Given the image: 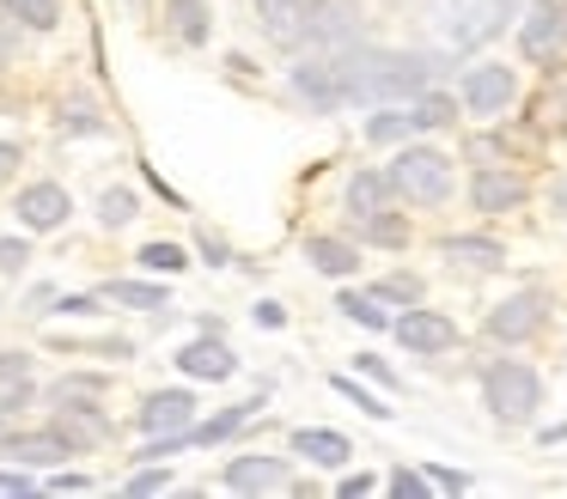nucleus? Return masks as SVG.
Returning <instances> with one entry per match:
<instances>
[{
  "instance_id": "obj_53",
  "label": "nucleus",
  "mask_w": 567,
  "mask_h": 499,
  "mask_svg": "<svg viewBox=\"0 0 567 499\" xmlns=\"http://www.w3.org/2000/svg\"><path fill=\"white\" fill-rule=\"evenodd\" d=\"M128 7H135V12H141V7H147V0H128Z\"/></svg>"
},
{
  "instance_id": "obj_26",
  "label": "nucleus",
  "mask_w": 567,
  "mask_h": 499,
  "mask_svg": "<svg viewBox=\"0 0 567 499\" xmlns=\"http://www.w3.org/2000/svg\"><path fill=\"white\" fill-rule=\"evenodd\" d=\"M445 262H457V268H501L506 250L494 238H445Z\"/></svg>"
},
{
  "instance_id": "obj_14",
  "label": "nucleus",
  "mask_w": 567,
  "mask_h": 499,
  "mask_svg": "<svg viewBox=\"0 0 567 499\" xmlns=\"http://www.w3.org/2000/svg\"><path fill=\"white\" fill-rule=\"evenodd\" d=\"M177 372H184V377H208V384H226V377L238 372V353L226 347L220 335H202V341H189V347H177Z\"/></svg>"
},
{
  "instance_id": "obj_37",
  "label": "nucleus",
  "mask_w": 567,
  "mask_h": 499,
  "mask_svg": "<svg viewBox=\"0 0 567 499\" xmlns=\"http://www.w3.org/2000/svg\"><path fill=\"white\" fill-rule=\"evenodd\" d=\"M372 292H384L391 304H421V280H409V274H396V280H379Z\"/></svg>"
},
{
  "instance_id": "obj_20",
  "label": "nucleus",
  "mask_w": 567,
  "mask_h": 499,
  "mask_svg": "<svg viewBox=\"0 0 567 499\" xmlns=\"http://www.w3.org/2000/svg\"><path fill=\"white\" fill-rule=\"evenodd\" d=\"M306 256H311V268H318V274H330V280H348V274L360 268V250H354V243H348V238H323V231L306 243Z\"/></svg>"
},
{
  "instance_id": "obj_31",
  "label": "nucleus",
  "mask_w": 567,
  "mask_h": 499,
  "mask_svg": "<svg viewBox=\"0 0 567 499\" xmlns=\"http://www.w3.org/2000/svg\"><path fill=\"white\" fill-rule=\"evenodd\" d=\"M141 214V201H135V189H104L99 195V219H104V226H128V219H135Z\"/></svg>"
},
{
  "instance_id": "obj_19",
  "label": "nucleus",
  "mask_w": 567,
  "mask_h": 499,
  "mask_svg": "<svg viewBox=\"0 0 567 499\" xmlns=\"http://www.w3.org/2000/svg\"><path fill=\"white\" fill-rule=\"evenodd\" d=\"M214 12H208V0H165V24H172V37L184 49H202L208 43V31H214Z\"/></svg>"
},
{
  "instance_id": "obj_48",
  "label": "nucleus",
  "mask_w": 567,
  "mask_h": 499,
  "mask_svg": "<svg viewBox=\"0 0 567 499\" xmlns=\"http://www.w3.org/2000/svg\"><path fill=\"white\" fill-rule=\"evenodd\" d=\"M257 323H262V329H281V323H287V311H281L275 299H262V304H257Z\"/></svg>"
},
{
  "instance_id": "obj_41",
  "label": "nucleus",
  "mask_w": 567,
  "mask_h": 499,
  "mask_svg": "<svg viewBox=\"0 0 567 499\" xmlns=\"http://www.w3.org/2000/svg\"><path fill=\"white\" fill-rule=\"evenodd\" d=\"M55 316H99V299L92 292H68V299H55Z\"/></svg>"
},
{
  "instance_id": "obj_23",
  "label": "nucleus",
  "mask_w": 567,
  "mask_h": 499,
  "mask_svg": "<svg viewBox=\"0 0 567 499\" xmlns=\"http://www.w3.org/2000/svg\"><path fill=\"white\" fill-rule=\"evenodd\" d=\"M257 408L262 402H238V408H226V414H214V420H202L196 433H189V445H220V438H233V433H245L250 420H257Z\"/></svg>"
},
{
  "instance_id": "obj_6",
  "label": "nucleus",
  "mask_w": 567,
  "mask_h": 499,
  "mask_svg": "<svg viewBox=\"0 0 567 499\" xmlns=\"http://www.w3.org/2000/svg\"><path fill=\"white\" fill-rule=\"evenodd\" d=\"M513 97H518V73L506 67V61H476V67H464V80H457V104H464L470 116H501Z\"/></svg>"
},
{
  "instance_id": "obj_8",
  "label": "nucleus",
  "mask_w": 567,
  "mask_h": 499,
  "mask_svg": "<svg viewBox=\"0 0 567 499\" xmlns=\"http://www.w3.org/2000/svg\"><path fill=\"white\" fill-rule=\"evenodd\" d=\"M311 7L318 0H257V24L275 49H306L311 43Z\"/></svg>"
},
{
  "instance_id": "obj_21",
  "label": "nucleus",
  "mask_w": 567,
  "mask_h": 499,
  "mask_svg": "<svg viewBox=\"0 0 567 499\" xmlns=\"http://www.w3.org/2000/svg\"><path fill=\"white\" fill-rule=\"evenodd\" d=\"M391 189L396 183L384 170H354L348 177V214H379V207H391Z\"/></svg>"
},
{
  "instance_id": "obj_44",
  "label": "nucleus",
  "mask_w": 567,
  "mask_h": 499,
  "mask_svg": "<svg viewBox=\"0 0 567 499\" xmlns=\"http://www.w3.org/2000/svg\"><path fill=\"white\" fill-rule=\"evenodd\" d=\"M13 43H19V19H13V12H7V19H0V67L13 61Z\"/></svg>"
},
{
  "instance_id": "obj_39",
  "label": "nucleus",
  "mask_w": 567,
  "mask_h": 499,
  "mask_svg": "<svg viewBox=\"0 0 567 499\" xmlns=\"http://www.w3.org/2000/svg\"><path fill=\"white\" fill-rule=\"evenodd\" d=\"M31 262V243L25 238H0V274H19Z\"/></svg>"
},
{
  "instance_id": "obj_27",
  "label": "nucleus",
  "mask_w": 567,
  "mask_h": 499,
  "mask_svg": "<svg viewBox=\"0 0 567 499\" xmlns=\"http://www.w3.org/2000/svg\"><path fill=\"white\" fill-rule=\"evenodd\" d=\"M360 134H367L372 146H391V141H403V134H415V116H409V110H384V104H379Z\"/></svg>"
},
{
  "instance_id": "obj_13",
  "label": "nucleus",
  "mask_w": 567,
  "mask_h": 499,
  "mask_svg": "<svg viewBox=\"0 0 567 499\" xmlns=\"http://www.w3.org/2000/svg\"><path fill=\"white\" fill-rule=\"evenodd\" d=\"M50 426H55V433H62L74 450H92V445H104V438H111V420L99 414V396H74V402H62Z\"/></svg>"
},
{
  "instance_id": "obj_2",
  "label": "nucleus",
  "mask_w": 567,
  "mask_h": 499,
  "mask_svg": "<svg viewBox=\"0 0 567 499\" xmlns=\"http://www.w3.org/2000/svg\"><path fill=\"white\" fill-rule=\"evenodd\" d=\"M513 0H421V31L440 55H470L506 31Z\"/></svg>"
},
{
  "instance_id": "obj_24",
  "label": "nucleus",
  "mask_w": 567,
  "mask_h": 499,
  "mask_svg": "<svg viewBox=\"0 0 567 499\" xmlns=\"http://www.w3.org/2000/svg\"><path fill=\"white\" fill-rule=\"evenodd\" d=\"M530 128H567V80L561 73H549V85L530 97Z\"/></svg>"
},
{
  "instance_id": "obj_11",
  "label": "nucleus",
  "mask_w": 567,
  "mask_h": 499,
  "mask_svg": "<svg viewBox=\"0 0 567 499\" xmlns=\"http://www.w3.org/2000/svg\"><path fill=\"white\" fill-rule=\"evenodd\" d=\"M141 433L165 438V433H196V396L189 389H153L141 402Z\"/></svg>"
},
{
  "instance_id": "obj_45",
  "label": "nucleus",
  "mask_w": 567,
  "mask_h": 499,
  "mask_svg": "<svg viewBox=\"0 0 567 499\" xmlns=\"http://www.w3.org/2000/svg\"><path fill=\"white\" fill-rule=\"evenodd\" d=\"M196 243H202V256H208V262H214V268H226V262H233V250H226V243H220V238H214V231H202V238H196Z\"/></svg>"
},
{
  "instance_id": "obj_25",
  "label": "nucleus",
  "mask_w": 567,
  "mask_h": 499,
  "mask_svg": "<svg viewBox=\"0 0 567 499\" xmlns=\"http://www.w3.org/2000/svg\"><path fill=\"white\" fill-rule=\"evenodd\" d=\"M354 231L367 243H379V250H403V243H409V226H403V219H391V207H379V214H354Z\"/></svg>"
},
{
  "instance_id": "obj_42",
  "label": "nucleus",
  "mask_w": 567,
  "mask_h": 499,
  "mask_svg": "<svg viewBox=\"0 0 567 499\" xmlns=\"http://www.w3.org/2000/svg\"><path fill=\"white\" fill-rule=\"evenodd\" d=\"M172 487V475L165 469H141V475H128V493H165Z\"/></svg>"
},
{
  "instance_id": "obj_28",
  "label": "nucleus",
  "mask_w": 567,
  "mask_h": 499,
  "mask_svg": "<svg viewBox=\"0 0 567 499\" xmlns=\"http://www.w3.org/2000/svg\"><path fill=\"white\" fill-rule=\"evenodd\" d=\"M104 299L128 304V311H165V287H147V280H111Z\"/></svg>"
},
{
  "instance_id": "obj_29",
  "label": "nucleus",
  "mask_w": 567,
  "mask_h": 499,
  "mask_svg": "<svg viewBox=\"0 0 567 499\" xmlns=\"http://www.w3.org/2000/svg\"><path fill=\"white\" fill-rule=\"evenodd\" d=\"M0 7L13 12L25 31H55V19H62V0H0Z\"/></svg>"
},
{
  "instance_id": "obj_7",
  "label": "nucleus",
  "mask_w": 567,
  "mask_h": 499,
  "mask_svg": "<svg viewBox=\"0 0 567 499\" xmlns=\"http://www.w3.org/2000/svg\"><path fill=\"white\" fill-rule=\"evenodd\" d=\"M518 55L525 61L567 55V0H530L525 19H518Z\"/></svg>"
},
{
  "instance_id": "obj_10",
  "label": "nucleus",
  "mask_w": 567,
  "mask_h": 499,
  "mask_svg": "<svg viewBox=\"0 0 567 499\" xmlns=\"http://www.w3.org/2000/svg\"><path fill=\"white\" fill-rule=\"evenodd\" d=\"M396 341H403L409 353H452L457 347V329H452V316H440V311H421V304H409L403 316H396Z\"/></svg>"
},
{
  "instance_id": "obj_35",
  "label": "nucleus",
  "mask_w": 567,
  "mask_h": 499,
  "mask_svg": "<svg viewBox=\"0 0 567 499\" xmlns=\"http://www.w3.org/2000/svg\"><path fill=\"white\" fill-rule=\"evenodd\" d=\"M7 389H31V353H0V396Z\"/></svg>"
},
{
  "instance_id": "obj_47",
  "label": "nucleus",
  "mask_w": 567,
  "mask_h": 499,
  "mask_svg": "<svg viewBox=\"0 0 567 499\" xmlns=\"http://www.w3.org/2000/svg\"><path fill=\"white\" fill-rule=\"evenodd\" d=\"M141 177H147V183H153V189H159V195H165V201H172V207H184V195H177V189H172V183H165V177H159V170H153V165H141Z\"/></svg>"
},
{
  "instance_id": "obj_15",
  "label": "nucleus",
  "mask_w": 567,
  "mask_h": 499,
  "mask_svg": "<svg viewBox=\"0 0 567 499\" xmlns=\"http://www.w3.org/2000/svg\"><path fill=\"white\" fill-rule=\"evenodd\" d=\"M470 201H476V214H506V207L525 201V177H518V170H501V165H482L476 177H470Z\"/></svg>"
},
{
  "instance_id": "obj_40",
  "label": "nucleus",
  "mask_w": 567,
  "mask_h": 499,
  "mask_svg": "<svg viewBox=\"0 0 567 499\" xmlns=\"http://www.w3.org/2000/svg\"><path fill=\"white\" fill-rule=\"evenodd\" d=\"M391 493H396V499H427V475L396 469V475H391Z\"/></svg>"
},
{
  "instance_id": "obj_30",
  "label": "nucleus",
  "mask_w": 567,
  "mask_h": 499,
  "mask_svg": "<svg viewBox=\"0 0 567 499\" xmlns=\"http://www.w3.org/2000/svg\"><path fill=\"white\" fill-rule=\"evenodd\" d=\"M452 110H457V97H445V92H421L415 104H409V116H415V134L421 128H445V122H452Z\"/></svg>"
},
{
  "instance_id": "obj_22",
  "label": "nucleus",
  "mask_w": 567,
  "mask_h": 499,
  "mask_svg": "<svg viewBox=\"0 0 567 499\" xmlns=\"http://www.w3.org/2000/svg\"><path fill=\"white\" fill-rule=\"evenodd\" d=\"M336 311H342L348 323L372 329V335H379V329H391V299H384V292H342V299H336Z\"/></svg>"
},
{
  "instance_id": "obj_32",
  "label": "nucleus",
  "mask_w": 567,
  "mask_h": 499,
  "mask_svg": "<svg viewBox=\"0 0 567 499\" xmlns=\"http://www.w3.org/2000/svg\"><path fill=\"white\" fill-rule=\"evenodd\" d=\"M55 122H62V134H104V116L86 104V97H68Z\"/></svg>"
},
{
  "instance_id": "obj_17",
  "label": "nucleus",
  "mask_w": 567,
  "mask_h": 499,
  "mask_svg": "<svg viewBox=\"0 0 567 499\" xmlns=\"http://www.w3.org/2000/svg\"><path fill=\"white\" fill-rule=\"evenodd\" d=\"M0 457H13V462H25V469H55L62 457H74V445H68L62 433H19V438H0Z\"/></svg>"
},
{
  "instance_id": "obj_52",
  "label": "nucleus",
  "mask_w": 567,
  "mask_h": 499,
  "mask_svg": "<svg viewBox=\"0 0 567 499\" xmlns=\"http://www.w3.org/2000/svg\"><path fill=\"white\" fill-rule=\"evenodd\" d=\"M567 438V426H549V433H543V445H561Z\"/></svg>"
},
{
  "instance_id": "obj_49",
  "label": "nucleus",
  "mask_w": 567,
  "mask_h": 499,
  "mask_svg": "<svg viewBox=\"0 0 567 499\" xmlns=\"http://www.w3.org/2000/svg\"><path fill=\"white\" fill-rule=\"evenodd\" d=\"M336 493H342V499H360V493H372V475H348V481L336 487Z\"/></svg>"
},
{
  "instance_id": "obj_50",
  "label": "nucleus",
  "mask_w": 567,
  "mask_h": 499,
  "mask_svg": "<svg viewBox=\"0 0 567 499\" xmlns=\"http://www.w3.org/2000/svg\"><path fill=\"white\" fill-rule=\"evenodd\" d=\"M0 493H31V475H13V469H0Z\"/></svg>"
},
{
  "instance_id": "obj_33",
  "label": "nucleus",
  "mask_w": 567,
  "mask_h": 499,
  "mask_svg": "<svg viewBox=\"0 0 567 499\" xmlns=\"http://www.w3.org/2000/svg\"><path fill=\"white\" fill-rule=\"evenodd\" d=\"M141 268H153V274H184L189 250L184 243H147V250H141Z\"/></svg>"
},
{
  "instance_id": "obj_38",
  "label": "nucleus",
  "mask_w": 567,
  "mask_h": 499,
  "mask_svg": "<svg viewBox=\"0 0 567 499\" xmlns=\"http://www.w3.org/2000/svg\"><path fill=\"white\" fill-rule=\"evenodd\" d=\"M354 372H360V377H372L379 389H396V372L379 360V353H360V360H354Z\"/></svg>"
},
{
  "instance_id": "obj_9",
  "label": "nucleus",
  "mask_w": 567,
  "mask_h": 499,
  "mask_svg": "<svg viewBox=\"0 0 567 499\" xmlns=\"http://www.w3.org/2000/svg\"><path fill=\"white\" fill-rule=\"evenodd\" d=\"M543 323H549V299H543V292H513L506 304H494L488 335L494 341H530Z\"/></svg>"
},
{
  "instance_id": "obj_43",
  "label": "nucleus",
  "mask_w": 567,
  "mask_h": 499,
  "mask_svg": "<svg viewBox=\"0 0 567 499\" xmlns=\"http://www.w3.org/2000/svg\"><path fill=\"white\" fill-rule=\"evenodd\" d=\"M427 481H433V487H445V493H464L470 475H464V469H427Z\"/></svg>"
},
{
  "instance_id": "obj_12",
  "label": "nucleus",
  "mask_w": 567,
  "mask_h": 499,
  "mask_svg": "<svg viewBox=\"0 0 567 499\" xmlns=\"http://www.w3.org/2000/svg\"><path fill=\"white\" fill-rule=\"evenodd\" d=\"M13 214H19V226H25V231H55L68 214H74V201H68L62 183H25Z\"/></svg>"
},
{
  "instance_id": "obj_5",
  "label": "nucleus",
  "mask_w": 567,
  "mask_h": 499,
  "mask_svg": "<svg viewBox=\"0 0 567 499\" xmlns=\"http://www.w3.org/2000/svg\"><path fill=\"white\" fill-rule=\"evenodd\" d=\"M391 183H396V195H409V201L440 207L445 195H452V158L433 153V146H409V153L391 165Z\"/></svg>"
},
{
  "instance_id": "obj_16",
  "label": "nucleus",
  "mask_w": 567,
  "mask_h": 499,
  "mask_svg": "<svg viewBox=\"0 0 567 499\" xmlns=\"http://www.w3.org/2000/svg\"><path fill=\"white\" fill-rule=\"evenodd\" d=\"M226 487L233 493H281V487H293V475H287L281 457H233L226 462Z\"/></svg>"
},
{
  "instance_id": "obj_4",
  "label": "nucleus",
  "mask_w": 567,
  "mask_h": 499,
  "mask_svg": "<svg viewBox=\"0 0 567 499\" xmlns=\"http://www.w3.org/2000/svg\"><path fill=\"white\" fill-rule=\"evenodd\" d=\"M287 85H293V97L299 104H311V110H342L348 104V49H311L306 61H293L287 67Z\"/></svg>"
},
{
  "instance_id": "obj_36",
  "label": "nucleus",
  "mask_w": 567,
  "mask_h": 499,
  "mask_svg": "<svg viewBox=\"0 0 567 499\" xmlns=\"http://www.w3.org/2000/svg\"><path fill=\"white\" fill-rule=\"evenodd\" d=\"M336 389H342V396H348V402H354V408H360V414H372V420H391V414H396V408H384V402H379V396H372V389H360V384H354V377H336Z\"/></svg>"
},
{
  "instance_id": "obj_46",
  "label": "nucleus",
  "mask_w": 567,
  "mask_h": 499,
  "mask_svg": "<svg viewBox=\"0 0 567 499\" xmlns=\"http://www.w3.org/2000/svg\"><path fill=\"white\" fill-rule=\"evenodd\" d=\"M50 487H55V493H86L92 481H86V475H74V469H62V475H55Z\"/></svg>"
},
{
  "instance_id": "obj_34",
  "label": "nucleus",
  "mask_w": 567,
  "mask_h": 499,
  "mask_svg": "<svg viewBox=\"0 0 567 499\" xmlns=\"http://www.w3.org/2000/svg\"><path fill=\"white\" fill-rule=\"evenodd\" d=\"M74 396H104L99 372H68L62 384H50V402H74Z\"/></svg>"
},
{
  "instance_id": "obj_51",
  "label": "nucleus",
  "mask_w": 567,
  "mask_h": 499,
  "mask_svg": "<svg viewBox=\"0 0 567 499\" xmlns=\"http://www.w3.org/2000/svg\"><path fill=\"white\" fill-rule=\"evenodd\" d=\"M13 165H19V146H13V141H0V177H7Z\"/></svg>"
},
{
  "instance_id": "obj_18",
  "label": "nucleus",
  "mask_w": 567,
  "mask_h": 499,
  "mask_svg": "<svg viewBox=\"0 0 567 499\" xmlns=\"http://www.w3.org/2000/svg\"><path fill=\"white\" fill-rule=\"evenodd\" d=\"M287 445H293V457L318 462V469H342V462H348V438L330 433V426H299Z\"/></svg>"
},
{
  "instance_id": "obj_1",
  "label": "nucleus",
  "mask_w": 567,
  "mask_h": 499,
  "mask_svg": "<svg viewBox=\"0 0 567 499\" xmlns=\"http://www.w3.org/2000/svg\"><path fill=\"white\" fill-rule=\"evenodd\" d=\"M433 85V55L421 49H348V104H396Z\"/></svg>"
},
{
  "instance_id": "obj_3",
  "label": "nucleus",
  "mask_w": 567,
  "mask_h": 499,
  "mask_svg": "<svg viewBox=\"0 0 567 499\" xmlns=\"http://www.w3.org/2000/svg\"><path fill=\"white\" fill-rule=\"evenodd\" d=\"M482 402L494 408V420H530L543 402V377L525 360H488L482 365Z\"/></svg>"
}]
</instances>
